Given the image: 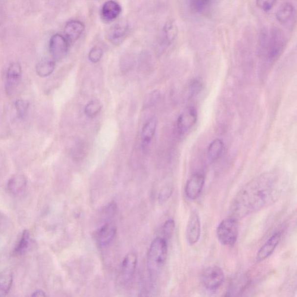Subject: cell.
I'll return each mask as SVG.
<instances>
[{
	"mask_svg": "<svg viewBox=\"0 0 297 297\" xmlns=\"http://www.w3.org/2000/svg\"><path fill=\"white\" fill-rule=\"evenodd\" d=\"M32 296L33 297H44L46 296V295L45 292L42 290H37L36 292L33 293L32 294Z\"/></svg>",
	"mask_w": 297,
	"mask_h": 297,
	"instance_id": "35",
	"label": "cell"
},
{
	"mask_svg": "<svg viewBox=\"0 0 297 297\" xmlns=\"http://www.w3.org/2000/svg\"><path fill=\"white\" fill-rule=\"evenodd\" d=\"M225 280L223 270L217 266L206 268L202 274V281L205 288L210 292L220 289Z\"/></svg>",
	"mask_w": 297,
	"mask_h": 297,
	"instance_id": "6",
	"label": "cell"
},
{
	"mask_svg": "<svg viewBox=\"0 0 297 297\" xmlns=\"http://www.w3.org/2000/svg\"><path fill=\"white\" fill-rule=\"evenodd\" d=\"M201 235V223L198 212L193 211L187 222L186 237L190 246L195 245L199 242Z\"/></svg>",
	"mask_w": 297,
	"mask_h": 297,
	"instance_id": "8",
	"label": "cell"
},
{
	"mask_svg": "<svg viewBox=\"0 0 297 297\" xmlns=\"http://www.w3.org/2000/svg\"><path fill=\"white\" fill-rule=\"evenodd\" d=\"M69 42L65 37L60 34H55L49 40V51L54 60H61L67 55Z\"/></svg>",
	"mask_w": 297,
	"mask_h": 297,
	"instance_id": "12",
	"label": "cell"
},
{
	"mask_svg": "<svg viewBox=\"0 0 297 297\" xmlns=\"http://www.w3.org/2000/svg\"><path fill=\"white\" fill-rule=\"evenodd\" d=\"M237 220L231 217L225 219L219 224L216 233L218 240L222 245L230 247L235 245L239 232Z\"/></svg>",
	"mask_w": 297,
	"mask_h": 297,
	"instance_id": "3",
	"label": "cell"
},
{
	"mask_svg": "<svg viewBox=\"0 0 297 297\" xmlns=\"http://www.w3.org/2000/svg\"><path fill=\"white\" fill-rule=\"evenodd\" d=\"M251 282L248 274H242L234 278L227 293L228 296H238L245 292Z\"/></svg>",
	"mask_w": 297,
	"mask_h": 297,
	"instance_id": "15",
	"label": "cell"
},
{
	"mask_svg": "<svg viewBox=\"0 0 297 297\" xmlns=\"http://www.w3.org/2000/svg\"><path fill=\"white\" fill-rule=\"evenodd\" d=\"M178 34L177 26L173 21H168L164 25L162 30L161 46L168 47L176 38Z\"/></svg>",
	"mask_w": 297,
	"mask_h": 297,
	"instance_id": "19",
	"label": "cell"
},
{
	"mask_svg": "<svg viewBox=\"0 0 297 297\" xmlns=\"http://www.w3.org/2000/svg\"><path fill=\"white\" fill-rule=\"evenodd\" d=\"M205 183L203 174L195 173L189 178L186 183L185 192L187 198L195 201L201 195Z\"/></svg>",
	"mask_w": 297,
	"mask_h": 297,
	"instance_id": "10",
	"label": "cell"
},
{
	"mask_svg": "<svg viewBox=\"0 0 297 297\" xmlns=\"http://www.w3.org/2000/svg\"><path fill=\"white\" fill-rule=\"evenodd\" d=\"M55 68V61L48 58H45L37 64L36 71L40 77H46L51 75Z\"/></svg>",
	"mask_w": 297,
	"mask_h": 297,
	"instance_id": "23",
	"label": "cell"
},
{
	"mask_svg": "<svg viewBox=\"0 0 297 297\" xmlns=\"http://www.w3.org/2000/svg\"><path fill=\"white\" fill-rule=\"evenodd\" d=\"M84 29L85 26L79 21L73 20L68 22L66 24L64 29L65 38L69 43H74L80 38Z\"/></svg>",
	"mask_w": 297,
	"mask_h": 297,
	"instance_id": "18",
	"label": "cell"
},
{
	"mask_svg": "<svg viewBox=\"0 0 297 297\" xmlns=\"http://www.w3.org/2000/svg\"><path fill=\"white\" fill-rule=\"evenodd\" d=\"M103 54H104V51L101 48L99 47V46H94L90 50L89 52V60L92 63H97L101 60Z\"/></svg>",
	"mask_w": 297,
	"mask_h": 297,
	"instance_id": "30",
	"label": "cell"
},
{
	"mask_svg": "<svg viewBox=\"0 0 297 297\" xmlns=\"http://www.w3.org/2000/svg\"><path fill=\"white\" fill-rule=\"evenodd\" d=\"M167 254V240L162 237H156L150 246L147 255V269L152 283H156L160 277Z\"/></svg>",
	"mask_w": 297,
	"mask_h": 297,
	"instance_id": "2",
	"label": "cell"
},
{
	"mask_svg": "<svg viewBox=\"0 0 297 297\" xmlns=\"http://www.w3.org/2000/svg\"><path fill=\"white\" fill-rule=\"evenodd\" d=\"M173 188L171 186H166L162 188L160 194H159V200L161 203L167 202L172 195Z\"/></svg>",
	"mask_w": 297,
	"mask_h": 297,
	"instance_id": "32",
	"label": "cell"
},
{
	"mask_svg": "<svg viewBox=\"0 0 297 297\" xmlns=\"http://www.w3.org/2000/svg\"><path fill=\"white\" fill-rule=\"evenodd\" d=\"M285 43L283 33L277 28H274L264 42V54L271 60L277 58L283 51Z\"/></svg>",
	"mask_w": 297,
	"mask_h": 297,
	"instance_id": "4",
	"label": "cell"
},
{
	"mask_svg": "<svg viewBox=\"0 0 297 297\" xmlns=\"http://www.w3.org/2000/svg\"><path fill=\"white\" fill-rule=\"evenodd\" d=\"M13 274L10 269H5L0 273V297L5 296L10 291Z\"/></svg>",
	"mask_w": 297,
	"mask_h": 297,
	"instance_id": "21",
	"label": "cell"
},
{
	"mask_svg": "<svg viewBox=\"0 0 297 297\" xmlns=\"http://www.w3.org/2000/svg\"><path fill=\"white\" fill-rule=\"evenodd\" d=\"M295 16V8L290 2L284 3L278 9L276 19L282 24H288Z\"/></svg>",
	"mask_w": 297,
	"mask_h": 297,
	"instance_id": "20",
	"label": "cell"
},
{
	"mask_svg": "<svg viewBox=\"0 0 297 297\" xmlns=\"http://www.w3.org/2000/svg\"><path fill=\"white\" fill-rule=\"evenodd\" d=\"M137 262L136 253L131 252L123 259L121 266L120 273V282L127 285L131 282L136 273Z\"/></svg>",
	"mask_w": 297,
	"mask_h": 297,
	"instance_id": "7",
	"label": "cell"
},
{
	"mask_svg": "<svg viewBox=\"0 0 297 297\" xmlns=\"http://www.w3.org/2000/svg\"><path fill=\"white\" fill-rule=\"evenodd\" d=\"M15 107L16 109L18 117L23 120L27 115L29 103L24 100L18 99L15 102Z\"/></svg>",
	"mask_w": 297,
	"mask_h": 297,
	"instance_id": "27",
	"label": "cell"
},
{
	"mask_svg": "<svg viewBox=\"0 0 297 297\" xmlns=\"http://www.w3.org/2000/svg\"><path fill=\"white\" fill-rule=\"evenodd\" d=\"M175 228H176V224L173 219H169L164 223L162 228V232L163 234V238L168 240L171 238L174 233Z\"/></svg>",
	"mask_w": 297,
	"mask_h": 297,
	"instance_id": "28",
	"label": "cell"
},
{
	"mask_svg": "<svg viewBox=\"0 0 297 297\" xmlns=\"http://www.w3.org/2000/svg\"><path fill=\"white\" fill-rule=\"evenodd\" d=\"M158 119L155 116L149 118L142 130L141 145L143 151H148L156 133L158 126Z\"/></svg>",
	"mask_w": 297,
	"mask_h": 297,
	"instance_id": "14",
	"label": "cell"
},
{
	"mask_svg": "<svg viewBox=\"0 0 297 297\" xmlns=\"http://www.w3.org/2000/svg\"><path fill=\"white\" fill-rule=\"evenodd\" d=\"M203 89V81L199 78H196L190 81L189 91L190 96H195L198 95Z\"/></svg>",
	"mask_w": 297,
	"mask_h": 297,
	"instance_id": "29",
	"label": "cell"
},
{
	"mask_svg": "<svg viewBox=\"0 0 297 297\" xmlns=\"http://www.w3.org/2000/svg\"><path fill=\"white\" fill-rule=\"evenodd\" d=\"M22 68L18 62H12L9 65L6 77L5 91L11 95L17 90L21 82Z\"/></svg>",
	"mask_w": 297,
	"mask_h": 297,
	"instance_id": "11",
	"label": "cell"
},
{
	"mask_svg": "<svg viewBox=\"0 0 297 297\" xmlns=\"http://www.w3.org/2000/svg\"><path fill=\"white\" fill-rule=\"evenodd\" d=\"M122 8L119 4L114 0L106 1L101 9V16L105 23H111L119 17Z\"/></svg>",
	"mask_w": 297,
	"mask_h": 297,
	"instance_id": "16",
	"label": "cell"
},
{
	"mask_svg": "<svg viewBox=\"0 0 297 297\" xmlns=\"http://www.w3.org/2000/svg\"><path fill=\"white\" fill-rule=\"evenodd\" d=\"M129 29V24L126 21H118L109 28L107 32L108 38L114 45H118L123 42Z\"/></svg>",
	"mask_w": 297,
	"mask_h": 297,
	"instance_id": "13",
	"label": "cell"
},
{
	"mask_svg": "<svg viewBox=\"0 0 297 297\" xmlns=\"http://www.w3.org/2000/svg\"><path fill=\"white\" fill-rule=\"evenodd\" d=\"M104 215V224L96 230L95 239L99 248H104L110 245L116 233V227L112 221L114 215L103 211Z\"/></svg>",
	"mask_w": 297,
	"mask_h": 297,
	"instance_id": "5",
	"label": "cell"
},
{
	"mask_svg": "<svg viewBox=\"0 0 297 297\" xmlns=\"http://www.w3.org/2000/svg\"><path fill=\"white\" fill-rule=\"evenodd\" d=\"M224 144L223 140L216 139L209 144L208 148V156L212 161H215L220 158L223 152Z\"/></svg>",
	"mask_w": 297,
	"mask_h": 297,
	"instance_id": "24",
	"label": "cell"
},
{
	"mask_svg": "<svg viewBox=\"0 0 297 297\" xmlns=\"http://www.w3.org/2000/svg\"><path fill=\"white\" fill-rule=\"evenodd\" d=\"M102 109V104L99 100H92L87 104L85 114L89 118H93L98 115Z\"/></svg>",
	"mask_w": 297,
	"mask_h": 297,
	"instance_id": "25",
	"label": "cell"
},
{
	"mask_svg": "<svg viewBox=\"0 0 297 297\" xmlns=\"http://www.w3.org/2000/svg\"><path fill=\"white\" fill-rule=\"evenodd\" d=\"M279 188L275 177L264 174L254 178L237 193L231 205L232 217L242 218L260 210L276 198Z\"/></svg>",
	"mask_w": 297,
	"mask_h": 297,
	"instance_id": "1",
	"label": "cell"
},
{
	"mask_svg": "<svg viewBox=\"0 0 297 297\" xmlns=\"http://www.w3.org/2000/svg\"><path fill=\"white\" fill-rule=\"evenodd\" d=\"M276 1V0H256L258 7L265 12L271 11Z\"/></svg>",
	"mask_w": 297,
	"mask_h": 297,
	"instance_id": "31",
	"label": "cell"
},
{
	"mask_svg": "<svg viewBox=\"0 0 297 297\" xmlns=\"http://www.w3.org/2000/svg\"><path fill=\"white\" fill-rule=\"evenodd\" d=\"M198 120V113L196 109L190 107L181 114L177 120L178 132L181 136L185 135L192 129Z\"/></svg>",
	"mask_w": 297,
	"mask_h": 297,
	"instance_id": "9",
	"label": "cell"
},
{
	"mask_svg": "<svg viewBox=\"0 0 297 297\" xmlns=\"http://www.w3.org/2000/svg\"><path fill=\"white\" fill-rule=\"evenodd\" d=\"M210 0H196L195 2V5L198 10H201V9L204 8L206 5H207Z\"/></svg>",
	"mask_w": 297,
	"mask_h": 297,
	"instance_id": "34",
	"label": "cell"
},
{
	"mask_svg": "<svg viewBox=\"0 0 297 297\" xmlns=\"http://www.w3.org/2000/svg\"><path fill=\"white\" fill-rule=\"evenodd\" d=\"M26 186V178L23 175L17 174L9 180L7 187L9 192L18 195L23 191Z\"/></svg>",
	"mask_w": 297,
	"mask_h": 297,
	"instance_id": "22",
	"label": "cell"
},
{
	"mask_svg": "<svg viewBox=\"0 0 297 297\" xmlns=\"http://www.w3.org/2000/svg\"><path fill=\"white\" fill-rule=\"evenodd\" d=\"M160 98V92L158 91H155L154 92H152L151 95L148 97V99L146 100V106H152L155 104L156 102L158 101V99Z\"/></svg>",
	"mask_w": 297,
	"mask_h": 297,
	"instance_id": "33",
	"label": "cell"
},
{
	"mask_svg": "<svg viewBox=\"0 0 297 297\" xmlns=\"http://www.w3.org/2000/svg\"><path fill=\"white\" fill-rule=\"evenodd\" d=\"M30 236L29 231L25 230L21 236L20 242L15 249V254L21 255L24 254L30 245Z\"/></svg>",
	"mask_w": 297,
	"mask_h": 297,
	"instance_id": "26",
	"label": "cell"
},
{
	"mask_svg": "<svg viewBox=\"0 0 297 297\" xmlns=\"http://www.w3.org/2000/svg\"><path fill=\"white\" fill-rule=\"evenodd\" d=\"M281 237L280 232L274 233L268 241L266 242L257 253V259L258 261H262L268 258L273 254L276 249L278 244L279 243Z\"/></svg>",
	"mask_w": 297,
	"mask_h": 297,
	"instance_id": "17",
	"label": "cell"
}]
</instances>
